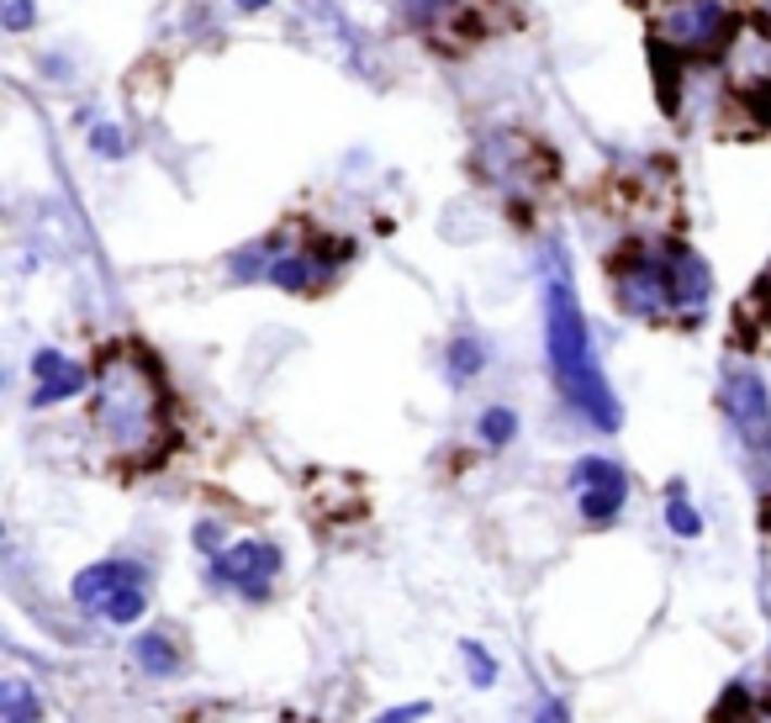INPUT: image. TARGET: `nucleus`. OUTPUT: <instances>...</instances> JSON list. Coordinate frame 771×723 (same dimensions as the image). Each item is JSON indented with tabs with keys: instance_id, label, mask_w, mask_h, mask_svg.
Segmentation results:
<instances>
[{
	"instance_id": "obj_1",
	"label": "nucleus",
	"mask_w": 771,
	"mask_h": 723,
	"mask_svg": "<svg viewBox=\"0 0 771 723\" xmlns=\"http://www.w3.org/2000/svg\"><path fill=\"white\" fill-rule=\"evenodd\" d=\"M544 354H550V375H555L561 397L587 423L613 434L624 423V412H618V397L597 370L592 333H587V318H581V301H576V285L566 275L561 248H550V264H544Z\"/></svg>"
},
{
	"instance_id": "obj_2",
	"label": "nucleus",
	"mask_w": 771,
	"mask_h": 723,
	"mask_svg": "<svg viewBox=\"0 0 771 723\" xmlns=\"http://www.w3.org/2000/svg\"><path fill=\"white\" fill-rule=\"evenodd\" d=\"M164 412H169V397L154 364L132 349H112L95 370V406H90L95 434L123 460H149L164 443Z\"/></svg>"
},
{
	"instance_id": "obj_3",
	"label": "nucleus",
	"mask_w": 771,
	"mask_h": 723,
	"mask_svg": "<svg viewBox=\"0 0 771 723\" xmlns=\"http://www.w3.org/2000/svg\"><path fill=\"white\" fill-rule=\"evenodd\" d=\"M645 27L655 48L688 53V59H708L730 42V5L724 0H640Z\"/></svg>"
},
{
	"instance_id": "obj_4",
	"label": "nucleus",
	"mask_w": 771,
	"mask_h": 723,
	"mask_svg": "<svg viewBox=\"0 0 771 723\" xmlns=\"http://www.w3.org/2000/svg\"><path fill=\"white\" fill-rule=\"evenodd\" d=\"M719 402H724V417H730V434L740 439V454L750 465L756 486L771 481V397L767 380L745 364H734L719 386Z\"/></svg>"
},
{
	"instance_id": "obj_5",
	"label": "nucleus",
	"mask_w": 771,
	"mask_h": 723,
	"mask_svg": "<svg viewBox=\"0 0 771 723\" xmlns=\"http://www.w3.org/2000/svg\"><path fill=\"white\" fill-rule=\"evenodd\" d=\"M613 291L618 307L629 318H666L671 312V285H666V248H645V243H624L613 259Z\"/></svg>"
},
{
	"instance_id": "obj_6",
	"label": "nucleus",
	"mask_w": 771,
	"mask_h": 723,
	"mask_svg": "<svg viewBox=\"0 0 771 723\" xmlns=\"http://www.w3.org/2000/svg\"><path fill=\"white\" fill-rule=\"evenodd\" d=\"M281 544L270 539H244V544H228L222 555H211L206 581L222 586V592H239L244 603H265L270 597V581L281 576Z\"/></svg>"
},
{
	"instance_id": "obj_7",
	"label": "nucleus",
	"mask_w": 771,
	"mask_h": 723,
	"mask_svg": "<svg viewBox=\"0 0 771 723\" xmlns=\"http://www.w3.org/2000/svg\"><path fill=\"white\" fill-rule=\"evenodd\" d=\"M570 491H576V507L587 522H613L624 513V496H629V470L618 460L587 454L570 465Z\"/></svg>"
},
{
	"instance_id": "obj_8",
	"label": "nucleus",
	"mask_w": 771,
	"mask_h": 723,
	"mask_svg": "<svg viewBox=\"0 0 771 723\" xmlns=\"http://www.w3.org/2000/svg\"><path fill=\"white\" fill-rule=\"evenodd\" d=\"M666 285H671V312L677 318H697L708 301V264L692 254L688 243H666Z\"/></svg>"
},
{
	"instance_id": "obj_9",
	"label": "nucleus",
	"mask_w": 771,
	"mask_h": 723,
	"mask_svg": "<svg viewBox=\"0 0 771 723\" xmlns=\"http://www.w3.org/2000/svg\"><path fill=\"white\" fill-rule=\"evenodd\" d=\"M138 581H149V570L132 560H101V565H85L80 576H75V603L85 607V612H95L101 618V607L112 603L117 592H127V586H138Z\"/></svg>"
},
{
	"instance_id": "obj_10",
	"label": "nucleus",
	"mask_w": 771,
	"mask_h": 723,
	"mask_svg": "<svg viewBox=\"0 0 771 723\" xmlns=\"http://www.w3.org/2000/svg\"><path fill=\"white\" fill-rule=\"evenodd\" d=\"M33 375H38V386H33V406L69 402V397H80V391H85V364L64 360L59 349H38Z\"/></svg>"
},
{
	"instance_id": "obj_11",
	"label": "nucleus",
	"mask_w": 771,
	"mask_h": 723,
	"mask_svg": "<svg viewBox=\"0 0 771 723\" xmlns=\"http://www.w3.org/2000/svg\"><path fill=\"white\" fill-rule=\"evenodd\" d=\"M327 270H333V259H318V254H307V248H285L281 243L265 281L281 285V291H312L318 281H327Z\"/></svg>"
},
{
	"instance_id": "obj_12",
	"label": "nucleus",
	"mask_w": 771,
	"mask_h": 723,
	"mask_svg": "<svg viewBox=\"0 0 771 723\" xmlns=\"http://www.w3.org/2000/svg\"><path fill=\"white\" fill-rule=\"evenodd\" d=\"M734 327H740V344H756V333H767L771 327V270L750 285L745 296H740V307H734Z\"/></svg>"
},
{
	"instance_id": "obj_13",
	"label": "nucleus",
	"mask_w": 771,
	"mask_h": 723,
	"mask_svg": "<svg viewBox=\"0 0 771 723\" xmlns=\"http://www.w3.org/2000/svg\"><path fill=\"white\" fill-rule=\"evenodd\" d=\"M132 666H138L143 676H175V671H180V649H175L169 634H138Z\"/></svg>"
},
{
	"instance_id": "obj_14",
	"label": "nucleus",
	"mask_w": 771,
	"mask_h": 723,
	"mask_svg": "<svg viewBox=\"0 0 771 723\" xmlns=\"http://www.w3.org/2000/svg\"><path fill=\"white\" fill-rule=\"evenodd\" d=\"M0 723H42L38 692L22 682V676H11V682L0 686Z\"/></svg>"
},
{
	"instance_id": "obj_15",
	"label": "nucleus",
	"mask_w": 771,
	"mask_h": 723,
	"mask_svg": "<svg viewBox=\"0 0 771 723\" xmlns=\"http://www.w3.org/2000/svg\"><path fill=\"white\" fill-rule=\"evenodd\" d=\"M143 612H149V581L127 586V592H117L112 603L101 607V618H106V623H117V629H127V623H138Z\"/></svg>"
},
{
	"instance_id": "obj_16",
	"label": "nucleus",
	"mask_w": 771,
	"mask_h": 723,
	"mask_svg": "<svg viewBox=\"0 0 771 723\" xmlns=\"http://www.w3.org/2000/svg\"><path fill=\"white\" fill-rule=\"evenodd\" d=\"M666 528H671L677 539H697V533H703V518H697V507L688 502V491H682V486H671V491H666Z\"/></svg>"
},
{
	"instance_id": "obj_17",
	"label": "nucleus",
	"mask_w": 771,
	"mask_h": 723,
	"mask_svg": "<svg viewBox=\"0 0 771 723\" xmlns=\"http://www.w3.org/2000/svg\"><path fill=\"white\" fill-rule=\"evenodd\" d=\"M481 364H487L481 338H454V344H449V375H454V380H471Z\"/></svg>"
},
{
	"instance_id": "obj_18",
	"label": "nucleus",
	"mask_w": 771,
	"mask_h": 723,
	"mask_svg": "<svg viewBox=\"0 0 771 723\" xmlns=\"http://www.w3.org/2000/svg\"><path fill=\"white\" fill-rule=\"evenodd\" d=\"M513 434H518V417H513L507 406H487V412H481V439H487L491 449L513 443Z\"/></svg>"
},
{
	"instance_id": "obj_19",
	"label": "nucleus",
	"mask_w": 771,
	"mask_h": 723,
	"mask_svg": "<svg viewBox=\"0 0 771 723\" xmlns=\"http://www.w3.org/2000/svg\"><path fill=\"white\" fill-rule=\"evenodd\" d=\"M90 149H95V159H127L123 127H112V121H90Z\"/></svg>"
},
{
	"instance_id": "obj_20",
	"label": "nucleus",
	"mask_w": 771,
	"mask_h": 723,
	"mask_svg": "<svg viewBox=\"0 0 771 723\" xmlns=\"http://www.w3.org/2000/svg\"><path fill=\"white\" fill-rule=\"evenodd\" d=\"M460 0H402V16L412 27H439Z\"/></svg>"
},
{
	"instance_id": "obj_21",
	"label": "nucleus",
	"mask_w": 771,
	"mask_h": 723,
	"mask_svg": "<svg viewBox=\"0 0 771 723\" xmlns=\"http://www.w3.org/2000/svg\"><path fill=\"white\" fill-rule=\"evenodd\" d=\"M0 22H5V33H33L38 5L33 0H0Z\"/></svg>"
},
{
	"instance_id": "obj_22",
	"label": "nucleus",
	"mask_w": 771,
	"mask_h": 723,
	"mask_svg": "<svg viewBox=\"0 0 771 723\" xmlns=\"http://www.w3.org/2000/svg\"><path fill=\"white\" fill-rule=\"evenodd\" d=\"M465 660H471V676H476V686H491V682H497V660H491L481 644H465Z\"/></svg>"
},
{
	"instance_id": "obj_23",
	"label": "nucleus",
	"mask_w": 771,
	"mask_h": 723,
	"mask_svg": "<svg viewBox=\"0 0 771 723\" xmlns=\"http://www.w3.org/2000/svg\"><path fill=\"white\" fill-rule=\"evenodd\" d=\"M196 550H202V555H222V550H228L217 522H196Z\"/></svg>"
},
{
	"instance_id": "obj_24",
	"label": "nucleus",
	"mask_w": 771,
	"mask_h": 723,
	"mask_svg": "<svg viewBox=\"0 0 771 723\" xmlns=\"http://www.w3.org/2000/svg\"><path fill=\"white\" fill-rule=\"evenodd\" d=\"M434 708L428 702H407V708H391V713H381V719H370V723H417V719H428Z\"/></svg>"
},
{
	"instance_id": "obj_25",
	"label": "nucleus",
	"mask_w": 771,
	"mask_h": 723,
	"mask_svg": "<svg viewBox=\"0 0 771 723\" xmlns=\"http://www.w3.org/2000/svg\"><path fill=\"white\" fill-rule=\"evenodd\" d=\"M539 723H566V713H561V708H544V713H539Z\"/></svg>"
},
{
	"instance_id": "obj_26",
	"label": "nucleus",
	"mask_w": 771,
	"mask_h": 723,
	"mask_svg": "<svg viewBox=\"0 0 771 723\" xmlns=\"http://www.w3.org/2000/svg\"><path fill=\"white\" fill-rule=\"evenodd\" d=\"M233 5H239V11H265L270 0H233Z\"/></svg>"
}]
</instances>
